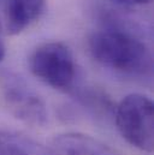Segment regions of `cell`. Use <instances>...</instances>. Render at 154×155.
I'll return each mask as SVG.
<instances>
[{"mask_svg":"<svg viewBox=\"0 0 154 155\" xmlns=\"http://www.w3.org/2000/svg\"><path fill=\"white\" fill-rule=\"evenodd\" d=\"M0 155H59L52 148L16 131H0Z\"/></svg>","mask_w":154,"mask_h":155,"instance_id":"7","label":"cell"},{"mask_svg":"<svg viewBox=\"0 0 154 155\" xmlns=\"http://www.w3.org/2000/svg\"><path fill=\"white\" fill-rule=\"evenodd\" d=\"M46 0H0V33L18 35L43 15Z\"/></svg>","mask_w":154,"mask_h":155,"instance_id":"5","label":"cell"},{"mask_svg":"<svg viewBox=\"0 0 154 155\" xmlns=\"http://www.w3.org/2000/svg\"><path fill=\"white\" fill-rule=\"evenodd\" d=\"M4 58H5V47H4L2 42L0 41V61H1Z\"/></svg>","mask_w":154,"mask_h":155,"instance_id":"9","label":"cell"},{"mask_svg":"<svg viewBox=\"0 0 154 155\" xmlns=\"http://www.w3.org/2000/svg\"><path fill=\"white\" fill-rule=\"evenodd\" d=\"M92 57L117 72L147 76L153 70V55L141 40L119 30L93 33L88 39Z\"/></svg>","mask_w":154,"mask_h":155,"instance_id":"1","label":"cell"},{"mask_svg":"<svg viewBox=\"0 0 154 155\" xmlns=\"http://www.w3.org/2000/svg\"><path fill=\"white\" fill-rule=\"evenodd\" d=\"M51 148L59 155H120L117 150L81 132H65L51 140Z\"/></svg>","mask_w":154,"mask_h":155,"instance_id":"6","label":"cell"},{"mask_svg":"<svg viewBox=\"0 0 154 155\" xmlns=\"http://www.w3.org/2000/svg\"><path fill=\"white\" fill-rule=\"evenodd\" d=\"M117 127L132 147L151 153L154 147V112L152 100L142 94L126 95L116 107Z\"/></svg>","mask_w":154,"mask_h":155,"instance_id":"2","label":"cell"},{"mask_svg":"<svg viewBox=\"0 0 154 155\" xmlns=\"http://www.w3.org/2000/svg\"><path fill=\"white\" fill-rule=\"evenodd\" d=\"M119 5H146L149 4L152 0H111Z\"/></svg>","mask_w":154,"mask_h":155,"instance_id":"8","label":"cell"},{"mask_svg":"<svg viewBox=\"0 0 154 155\" xmlns=\"http://www.w3.org/2000/svg\"><path fill=\"white\" fill-rule=\"evenodd\" d=\"M30 71L45 84L58 90H70L76 78V63L71 49L63 42H45L29 59Z\"/></svg>","mask_w":154,"mask_h":155,"instance_id":"3","label":"cell"},{"mask_svg":"<svg viewBox=\"0 0 154 155\" xmlns=\"http://www.w3.org/2000/svg\"><path fill=\"white\" fill-rule=\"evenodd\" d=\"M0 91L4 105L16 119L33 127L47 124L48 112L45 101L21 75L1 70Z\"/></svg>","mask_w":154,"mask_h":155,"instance_id":"4","label":"cell"}]
</instances>
